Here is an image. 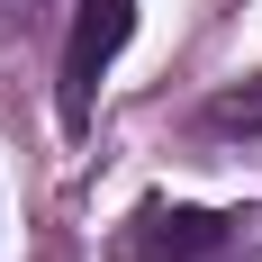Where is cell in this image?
<instances>
[{
  "label": "cell",
  "instance_id": "cell-2",
  "mask_svg": "<svg viewBox=\"0 0 262 262\" xmlns=\"http://www.w3.org/2000/svg\"><path fill=\"white\" fill-rule=\"evenodd\" d=\"M136 36V0H81L73 9V36H63V73H54V108L63 127H91V100H100V73L118 63V46Z\"/></svg>",
  "mask_w": 262,
  "mask_h": 262
},
{
  "label": "cell",
  "instance_id": "cell-1",
  "mask_svg": "<svg viewBox=\"0 0 262 262\" xmlns=\"http://www.w3.org/2000/svg\"><path fill=\"white\" fill-rule=\"evenodd\" d=\"M244 235V217L226 208H190V199H145L118 235V262H226Z\"/></svg>",
  "mask_w": 262,
  "mask_h": 262
},
{
  "label": "cell",
  "instance_id": "cell-3",
  "mask_svg": "<svg viewBox=\"0 0 262 262\" xmlns=\"http://www.w3.org/2000/svg\"><path fill=\"white\" fill-rule=\"evenodd\" d=\"M208 127H226V136H262V81H244V91H226V100L208 108Z\"/></svg>",
  "mask_w": 262,
  "mask_h": 262
}]
</instances>
